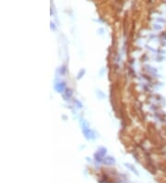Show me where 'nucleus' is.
<instances>
[{"instance_id": "nucleus-1", "label": "nucleus", "mask_w": 166, "mask_h": 183, "mask_svg": "<svg viewBox=\"0 0 166 183\" xmlns=\"http://www.w3.org/2000/svg\"><path fill=\"white\" fill-rule=\"evenodd\" d=\"M82 132L84 133V135H85L87 139H94V138H95V135H94L93 131H91V129L89 128L88 124H87V123H85V122H83Z\"/></svg>"}, {"instance_id": "nucleus-2", "label": "nucleus", "mask_w": 166, "mask_h": 183, "mask_svg": "<svg viewBox=\"0 0 166 183\" xmlns=\"http://www.w3.org/2000/svg\"><path fill=\"white\" fill-rule=\"evenodd\" d=\"M55 89L56 90L58 93H64L66 89V85L64 82H58L55 85Z\"/></svg>"}, {"instance_id": "nucleus-3", "label": "nucleus", "mask_w": 166, "mask_h": 183, "mask_svg": "<svg viewBox=\"0 0 166 183\" xmlns=\"http://www.w3.org/2000/svg\"><path fill=\"white\" fill-rule=\"evenodd\" d=\"M106 154V149H104V148H101V149L99 150L98 153L96 154V160H101V157H103L104 154Z\"/></svg>"}, {"instance_id": "nucleus-4", "label": "nucleus", "mask_w": 166, "mask_h": 183, "mask_svg": "<svg viewBox=\"0 0 166 183\" xmlns=\"http://www.w3.org/2000/svg\"><path fill=\"white\" fill-rule=\"evenodd\" d=\"M103 162H104V164H105V165H113V164H114L115 160H114L113 157L108 156V157H105V158H104Z\"/></svg>"}, {"instance_id": "nucleus-5", "label": "nucleus", "mask_w": 166, "mask_h": 183, "mask_svg": "<svg viewBox=\"0 0 166 183\" xmlns=\"http://www.w3.org/2000/svg\"><path fill=\"white\" fill-rule=\"evenodd\" d=\"M72 96V92L71 90H66V94H64V98H66V100H68V98Z\"/></svg>"}, {"instance_id": "nucleus-6", "label": "nucleus", "mask_w": 166, "mask_h": 183, "mask_svg": "<svg viewBox=\"0 0 166 183\" xmlns=\"http://www.w3.org/2000/svg\"><path fill=\"white\" fill-rule=\"evenodd\" d=\"M82 74H84V70H83V69H81V70H80V72H79V74H78V79H80L81 78V75H82Z\"/></svg>"}]
</instances>
